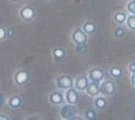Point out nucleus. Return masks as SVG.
I'll return each mask as SVG.
<instances>
[{"label":"nucleus","mask_w":135,"mask_h":120,"mask_svg":"<svg viewBox=\"0 0 135 120\" xmlns=\"http://www.w3.org/2000/svg\"><path fill=\"white\" fill-rule=\"evenodd\" d=\"M100 93L105 96H110L115 91V84L112 80H106L99 87Z\"/></svg>","instance_id":"f257e3e1"},{"label":"nucleus","mask_w":135,"mask_h":120,"mask_svg":"<svg viewBox=\"0 0 135 120\" xmlns=\"http://www.w3.org/2000/svg\"><path fill=\"white\" fill-rule=\"evenodd\" d=\"M57 87L61 89H69L73 87V78L68 75H62L57 78Z\"/></svg>","instance_id":"f03ea898"},{"label":"nucleus","mask_w":135,"mask_h":120,"mask_svg":"<svg viewBox=\"0 0 135 120\" xmlns=\"http://www.w3.org/2000/svg\"><path fill=\"white\" fill-rule=\"evenodd\" d=\"M72 39L76 44H86L88 42V37L86 34L79 28H77L73 32Z\"/></svg>","instance_id":"7ed1b4c3"},{"label":"nucleus","mask_w":135,"mask_h":120,"mask_svg":"<svg viewBox=\"0 0 135 120\" xmlns=\"http://www.w3.org/2000/svg\"><path fill=\"white\" fill-rule=\"evenodd\" d=\"M77 109L74 106H64L61 109V115L63 118L70 119L76 114Z\"/></svg>","instance_id":"20e7f679"},{"label":"nucleus","mask_w":135,"mask_h":120,"mask_svg":"<svg viewBox=\"0 0 135 120\" xmlns=\"http://www.w3.org/2000/svg\"><path fill=\"white\" fill-rule=\"evenodd\" d=\"M29 78H30L29 72L26 70H23V69L17 71V73L15 74V77H14L16 83L19 85H22L27 83L29 81Z\"/></svg>","instance_id":"39448f33"},{"label":"nucleus","mask_w":135,"mask_h":120,"mask_svg":"<svg viewBox=\"0 0 135 120\" xmlns=\"http://www.w3.org/2000/svg\"><path fill=\"white\" fill-rule=\"evenodd\" d=\"M105 74L103 70L98 69V68H93L89 71V78L94 83H100L102 80L104 78Z\"/></svg>","instance_id":"423d86ee"},{"label":"nucleus","mask_w":135,"mask_h":120,"mask_svg":"<svg viewBox=\"0 0 135 120\" xmlns=\"http://www.w3.org/2000/svg\"><path fill=\"white\" fill-rule=\"evenodd\" d=\"M20 16L23 20L30 21L35 17V10L31 7H24L20 10Z\"/></svg>","instance_id":"0eeeda50"},{"label":"nucleus","mask_w":135,"mask_h":120,"mask_svg":"<svg viewBox=\"0 0 135 120\" xmlns=\"http://www.w3.org/2000/svg\"><path fill=\"white\" fill-rule=\"evenodd\" d=\"M66 99L70 105H76L79 101V94L74 88H69L66 93Z\"/></svg>","instance_id":"6e6552de"},{"label":"nucleus","mask_w":135,"mask_h":120,"mask_svg":"<svg viewBox=\"0 0 135 120\" xmlns=\"http://www.w3.org/2000/svg\"><path fill=\"white\" fill-rule=\"evenodd\" d=\"M86 92L89 95L92 96V97H97V96L99 95L100 93V90H99V85L98 83H89L88 87H86Z\"/></svg>","instance_id":"1a4fd4ad"},{"label":"nucleus","mask_w":135,"mask_h":120,"mask_svg":"<svg viewBox=\"0 0 135 120\" xmlns=\"http://www.w3.org/2000/svg\"><path fill=\"white\" fill-rule=\"evenodd\" d=\"M89 85V79L87 77L80 76L75 80V87L79 91H84Z\"/></svg>","instance_id":"9d476101"},{"label":"nucleus","mask_w":135,"mask_h":120,"mask_svg":"<svg viewBox=\"0 0 135 120\" xmlns=\"http://www.w3.org/2000/svg\"><path fill=\"white\" fill-rule=\"evenodd\" d=\"M50 101L54 105H60L63 102V95L61 92H55L50 96Z\"/></svg>","instance_id":"9b49d317"},{"label":"nucleus","mask_w":135,"mask_h":120,"mask_svg":"<svg viewBox=\"0 0 135 120\" xmlns=\"http://www.w3.org/2000/svg\"><path fill=\"white\" fill-rule=\"evenodd\" d=\"M83 29H84V32L85 34H92L94 33L95 30H96V26H95L94 23L89 21L86 23H84V25L83 26Z\"/></svg>","instance_id":"f8f14e48"},{"label":"nucleus","mask_w":135,"mask_h":120,"mask_svg":"<svg viewBox=\"0 0 135 120\" xmlns=\"http://www.w3.org/2000/svg\"><path fill=\"white\" fill-rule=\"evenodd\" d=\"M52 54L54 59L56 61H61L65 57V50L61 48V47H55L52 51Z\"/></svg>","instance_id":"ddd939ff"},{"label":"nucleus","mask_w":135,"mask_h":120,"mask_svg":"<svg viewBox=\"0 0 135 120\" xmlns=\"http://www.w3.org/2000/svg\"><path fill=\"white\" fill-rule=\"evenodd\" d=\"M8 104L12 108L17 109V108L20 107L21 105V97H17V96H16V97H12V98H10Z\"/></svg>","instance_id":"4468645a"},{"label":"nucleus","mask_w":135,"mask_h":120,"mask_svg":"<svg viewBox=\"0 0 135 120\" xmlns=\"http://www.w3.org/2000/svg\"><path fill=\"white\" fill-rule=\"evenodd\" d=\"M95 106L99 109H105L107 106V101L105 98L103 97H98L94 101Z\"/></svg>","instance_id":"2eb2a0df"},{"label":"nucleus","mask_w":135,"mask_h":120,"mask_svg":"<svg viewBox=\"0 0 135 120\" xmlns=\"http://www.w3.org/2000/svg\"><path fill=\"white\" fill-rule=\"evenodd\" d=\"M110 75H112L113 78H120L122 75V69L117 66H113L112 69H110Z\"/></svg>","instance_id":"dca6fc26"},{"label":"nucleus","mask_w":135,"mask_h":120,"mask_svg":"<svg viewBox=\"0 0 135 120\" xmlns=\"http://www.w3.org/2000/svg\"><path fill=\"white\" fill-rule=\"evenodd\" d=\"M126 18H127L126 14L124 12H117L115 14V17H114L115 21L119 24H123L125 21Z\"/></svg>","instance_id":"f3484780"},{"label":"nucleus","mask_w":135,"mask_h":120,"mask_svg":"<svg viewBox=\"0 0 135 120\" xmlns=\"http://www.w3.org/2000/svg\"><path fill=\"white\" fill-rule=\"evenodd\" d=\"M127 26L129 27L130 29L135 30V16L131 15L127 19Z\"/></svg>","instance_id":"a211bd4d"},{"label":"nucleus","mask_w":135,"mask_h":120,"mask_svg":"<svg viewBox=\"0 0 135 120\" xmlns=\"http://www.w3.org/2000/svg\"><path fill=\"white\" fill-rule=\"evenodd\" d=\"M85 117L87 119H89V120L96 119V114H95V111L93 109H88L85 113Z\"/></svg>","instance_id":"6ab92c4d"},{"label":"nucleus","mask_w":135,"mask_h":120,"mask_svg":"<svg viewBox=\"0 0 135 120\" xmlns=\"http://www.w3.org/2000/svg\"><path fill=\"white\" fill-rule=\"evenodd\" d=\"M115 34L117 38H121L125 34V30L122 27H118L115 30Z\"/></svg>","instance_id":"aec40b11"},{"label":"nucleus","mask_w":135,"mask_h":120,"mask_svg":"<svg viewBox=\"0 0 135 120\" xmlns=\"http://www.w3.org/2000/svg\"><path fill=\"white\" fill-rule=\"evenodd\" d=\"M76 51L77 52L84 54L87 51V45L86 44H77L76 47Z\"/></svg>","instance_id":"412c9836"},{"label":"nucleus","mask_w":135,"mask_h":120,"mask_svg":"<svg viewBox=\"0 0 135 120\" xmlns=\"http://www.w3.org/2000/svg\"><path fill=\"white\" fill-rule=\"evenodd\" d=\"M128 11L132 14L135 13V2L134 1H132V2L129 3V4H128Z\"/></svg>","instance_id":"4be33fe9"},{"label":"nucleus","mask_w":135,"mask_h":120,"mask_svg":"<svg viewBox=\"0 0 135 120\" xmlns=\"http://www.w3.org/2000/svg\"><path fill=\"white\" fill-rule=\"evenodd\" d=\"M7 37V31L3 27L0 26V41L5 39Z\"/></svg>","instance_id":"5701e85b"},{"label":"nucleus","mask_w":135,"mask_h":120,"mask_svg":"<svg viewBox=\"0 0 135 120\" xmlns=\"http://www.w3.org/2000/svg\"><path fill=\"white\" fill-rule=\"evenodd\" d=\"M129 70L132 72V73H134L135 72V63L133 62L130 64V66H129Z\"/></svg>","instance_id":"b1692460"},{"label":"nucleus","mask_w":135,"mask_h":120,"mask_svg":"<svg viewBox=\"0 0 135 120\" xmlns=\"http://www.w3.org/2000/svg\"><path fill=\"white\" fill-rule=\"evenodd\" d=\"M3 104H4V97H3V96L0 93V107H2L3 106Z\"/></svg>","instance_id":"393cba45"},{"label":"nucleus","mask_w":135,"mask_h":120,"mask_svg":"<svg viewBox=\"0 0 135 120\" xmlns=\"http://www.w3.org/2000/svg\"><path fill=\"white\" fill-rule=\"evenodd\" d=\"M9 118L8 117H7L3 114H0V120H8Z\"/></svg>","instance_id":"a878e982"},{"label":"nucleus","mask_w":135,"mask_h":120,"mask_svg":"<svg viewBox=\"0 0 135 120\" xmlns=\"http://www.w3.org/2000/svg\"><path fill=\"white\" fill-rule=\"evenodd\" d=\"M135 75L134 74H133V76L131 77V79H132V82H133V85H135Z\"/></svg>","instance_id":"bb28decb"},{"label":"nucleus","mask_w":135,"mask_h":120,"mask_svg":"<svg viewBox=\"0 0 135 120\" xmlns=\"http://www.w3.org/2000/svg\"><path fill=\"white\" fill-rule=\"evenodd\" d=\"M12 1H13V2H17V1H19V0H12Z\"/></svg>","instance_id":"cd10ccee"}]
</instances>
